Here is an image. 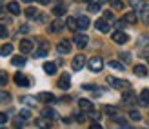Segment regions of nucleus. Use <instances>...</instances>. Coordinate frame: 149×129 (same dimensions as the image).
I'll list each match as a JSON object with an SVG mask.
<instances>
[{
  "mask_svg": "<svg viewBox=\"0 0 149 129\" xmlns=\"http://www.w3.org/2000/svg\"><path fill=\"white\" fill-rule=\"evenodd\" d=\"M87 67H89L93 73H98V71H102V67H104V60H102L100 56H93L91 60H89Z\"/></svg>",
  "mask_w": 149,
  "mask_h": 129,
  "instance_id": "nucleus-1",
  "label": "nucleus"
},
{
  "mask_svg": "<svg viewBox=\"0 0 149 129\" xmlns=\"http://www.w3.org/2000/svg\"><path fill=\"white\" fill-rule=\"evenodd\" d=\"M73 42H74V45H77L78 49H84L86 45H87V42H89V38H87V35H84V33H78V35H74Z\"/></svg>",
  "mask_w": 149,
  "mask_h": 129,
  "instance_id": "nucleus-2",
  "label": "nucleus"
},
{
  "mask_svg": "<svg viewBox=\"0 0 149 129\" xmlns=\"http://www.w3.org/2000/svg\"><path fill=\"white\" fill-rule=\"evenodd\" d=\"M107 84L111 87H116V89H124V87L129 86L125 80H120V78H116V77H107Z\"/></svg>",
  "mask_w": 149,
  "mask_h": 129,
  "instance_id": "nucleus-3",
  "label": "nucleus"
},
{
  "mask_svg": "<svg viewBox=\"0 0 149 129\" xmlns=\"http://www.w3.org/2000/svg\"><path fill=\"white\" fill-rule=\"evenodd\" d=\"M86 62H87V60H86V56L80 53V55H77V56L73 58V69H74V71H80L82 67L86 66Z\"/></svg>",
  "mask_w": 149,
  "mask_h": 129,
  "instance_id": "nucleus-4",
  "label": "nucleus"
},
{
  "mask_svg": "<svg viewBox=\"0 0 149 129\" xmlns=\"http://www.w3.org/2000/svg\"><path fill=\"white\" fill-rule=\"evenodd\" d=\"M56 51L60 53V55H68V53L71 51V42L69 40H60L56 44Z\"/></svg>",
  "mask_w": 149,
  "mask_h": 129,
  "instance_id": "nucleus-5",
  "label": "nucleus"
},
{
  "mask_svg": "<svg viewBox=\"0 0 149 129\" xmlns=\"http://www.w3.org/2000/svg\"><path fill=\"white\" fill-rule=\"evenodd\" d=\"M111 38H113V42H116V44H125L129 40V36L125 35L124 31H115L113 35H111Z\"/></svg>",
  "mask_w": 149,
  "mask_h": 129,
  "instance_id": "nucleus-6",
  "label": "nucleus"
},
{
  "mask_svg": "<svg viewBox=\"0 0 149 129\" xmlns=\"http://www.w3.org/2000/svg\"><path fill=\"white\" fill-rule=\"evenodd\" d=\"M15 84L20 86V87H27L29 86V80L26 75H22V73H15Z\"/></svg>",
  "mask_w": 149,
  "mask_h": 129,
  "instance_id": "nucleus-7",
  "label": "nucleus"
},
{
  "mask_svg": "<svg viewBox=\"0 0 149 129\" xmlns=\"http://www.w3.org/2000/svg\"><path fill=\"white\" fill-rule=\"evenodd\" d=\"M58 87H60V89H69L71 87V77L68 73H64L60 77V80H58Z\"/></svg>",
  "mask_w": 149,
  "mask_h": 129,
  "instance_id": "nucleus-8",
  "label": "nucleus"
},
{
  "mask_svg": "<svg viewBox=\"0 0 149 129\" xmlns=\"http://www.w3.org/2000/svg\"><path fill=\"white\" fill-rule=\"evenodd\" d=\"M35 126L38 129H51L53 127V122H49L47 118H36L35 120Z\"/></svg>",
  "mask_w": 149,
  "mask_h": 129,
  "instance_id": "nucleus-9",
  "label": "nucleus"
},
{
  "mask_svg": "<svg viewBox=\"0 0 149 129\" xmlns=\"http://www.w3.org/2000/svg\"><path fill=\"white\" fill-rule=\"evenodd\" d=\"M96 29H98V31H102V33H109V22L107 20H104V18H100V20H96Z\"/></svg>",
  "mask_w": 149,
  "mask_h": 129,
  "instance_id": "nucleus-10",
  "label": "nucleus"
},
{
  "mask_svg": "<svg viewBox=\"0 0 149 129\" xmlns=\"http://www.w3.org/2000/svg\"><path fill=\"white\" fill-rule=\"evenodd\" d=\"M31 49H33V42L31 40H20V51H22V55L31 53Z\"/></svg>",
  "mask_w": 149,
  "mask_h": 129,
  "instance_id": "nucleus-11",
  "label": "nucleus"
},
{
  "mask_svg": "<svg viewBox=\"0 0 149 129\" xmlns=\"http://www.w3.org/2000/svg\"><path fill=\"white\" fill-rule=\"evenodd\" d=\"M136 11L140 13V20H149V6L147 4H142Z\"/></svg>",
  "mask_w": 149,
  "mask_h": 129,
  "instance_id": "nucleus-12",
  "label": "nucleus"
},
{
  "mask_svg": "<svg viewBox=\"0 0 149 129\" xmlns=\"http://www.w3.org/2000/svg\"><path fill=\"white\" fill-rule=\"evenodd\" d=\"M124 22H127V24H135V22L138 20V15L135 13V11H129V13H125L124 15V18H122Z\"/></svg>",
  "mask_w": 149,
  "mask_h": 129,
  "instance_id": "nucleus-13",
  "label": "nucleus"
},
{
  "mask_svg": "<svg viewBox=\"0 0 149 129\" xmlns=\"http://www.w3.org/2000/svg\"><path fill=\"white\" fill-rule=\"evenodd\" d=\"M36 100H40L44 104H49V102H55V96L51 93H38V98H36Z\"/></svg>",
  "mask_w": 149,
  "mask_h": 129,
  "instance_id": "nucleus-14",
  "label": "nucleus"
},
{
  "mask_svg": "<svg viewBox=\"0 0 149 129\" xmlns=\"http://www.w3.org/2000/svg\"><path fill=\"white\" fill-rule=\"evenodd\" d=\"M11 64H13V66H17V67L26 66V56H24V55H17V56H13V58H11Z\"/></svg>",
  "mask_w": 149,
  "mask_h": 129,
  "instance_id": "nucleus-15",
  "label": "nucleus"
},
{
  "mask_svg": "<svg viewBox=\"0 0 149 129\" xmlns=\"http://www.w3.org/2000/svg\"><path fill=\"white\" fill-rule=\"evenodd\" d=\"M77 24H78L80 31H86V29L89 27V18L87 17H80V18H77Z\"/></svg>",
  "mask_w": 149,
  "mask_h": 129,
  "instance_id": "nucleus-16",
  "label": "nucleus"
},
{
  "mask_svg": "<svg viewBox=\"0 0 149 129\" xmlns=\"http://www.w3.org/2000/svg\"><path fill=\"white\" fill-rule=\"evenodd\" d=\"M138 102H140V105H149V89H144L142 93H140Z\"/></svg>",
  "mask_w": 149,
  "mask_h": 129,
  "instance_id": "nucleus-17",
  "label": "nucleus"
},
{
  "mask_svg": "<svg viewBox=\"0 0 149 129\" xmlns=\"http://www.w3.org/2000/svg\"><path fill=\"white\" fill-rule=\"evenodd\" d=\"M78 105H80L82 111H93V104L89 102V100H86V98H80V100H78Z\"/></svg>",
  "mask_w": 149,
  "mask_h": 129,
  "instance_id": "nucleus-18",
  "label": "nucleus"
},
{
  "mask_svg": "<svg viewBox=\"0 0 149 129\" xmlns=\"http://www.w3.org/2000/svg\"><path fill=\"white\" fill-rule=\"evenodd\" d=\"M44 71H46L47 75H55L56 73V64L55 62H46L44 64Z\"/></svg>",
  "mask_w": 149,
  "mask_h": 129,
  "instance_id": "nucleus-19",
  "label": "nucleus"
},
{
  "mask_svg": "<svg viewBox=\"0 0 149 129\" xmlns=\"http://www.w3.org/2000/svg\"><path fill=\"white\" fill-rule=\"evenodd\" d=\"M42 118H47V120H53V118H56V113H55V109H42Z\"/></svg>",
  "mask_w": 149,
  "mask_h": 129,
  "instance_id": "nucleus-20",
  "label": "nucleus"
},
{
  "mask_svg": "<svg viewBox=\"0 0 149 129\" xmlns=\"http://www.w3.org/2000/svg\"><path fill=\"white\" fill-rule=\"evenodd\" d=\"M7 9H9L11 15H20V6H18V2H9V4H7Z\"/></svg>",
  "mask_w": 149,
  "mask_h": 129,
  "instance_id": "nucleus-21",
  "label": "nucleus"
},
{
  "mask_svg": "<svg viewBox=\"0 0 149 129\" xmlns=\"http://www.w3.org/2000/svg\"><path fill=\"white\" fill-rule=\"evenodd\" d=\"M65 11H68V7L62 6V4L53 7V15H55V17H62V15H65Z\"/></svg>",
  "mask_w": 149,
  "mask_h": 129,
  "instance_id": "nucleus-22",
  "label": "nucleus"
},
{
  "mask_svg": "<svg viewBox=\"0 0 149 129\" xmlns=\"http://www.w3.org/2000/svg\"><path fill=\"white\" fill-rule=\"evenodd\" d=\"M13 53V45L11 44H4L2 47H0V55L2 56H7V55H11Z\"/></svg>",
  "mask_w": 149,
  "mask_h": 129,
  "instance_id": "nucleus-23",
  "label": "nucleus"
},
{
  "mask_svg": "<svg viewBox=\"0 0 149 129\" xmlns=\"http://www.w3.org/2000/svg\"><path fill=\"white\" fill-rule=\"evenodd\" d=\"M62 27H64V20H55L53 24H51V27H49V29H51L53 33H58Z\"/></svg>",
  "mask_w": 149,
  "mask_h": 129,
  "instance_id": "nucleus-24",
  "label": "nucleus"
},
{
  "mask_svg": "<svg viewBox=\"0 0 149 129\" xmlns=\"http://www.w3.org/2000/svg\"><path fill=\"white\" fill-rule=\"evenodd\" d=\"M65 26H68L71 31H77L78 29V24H77V18H73V17H69L68 20H65Z\"/></svg>",
  "mask_w": 149,
  "mask_h": 129,
  "instance_id": "nucleus-25",
  "label": "nucleus"
},
{
  "mask_svg": "<svg viewBox=\"0 0 149 129\" xmlns=\"http://www.w3.org/2000/svg\"><path fill=\"white\" fill-rule=\"evenodd\" d=\"M133 71H135L136 77H146V75H147L146 66H142V64H140V66H135V69H133Z\"/></svg>",
  "mask_w": 149,
  "mask_h": 129,
  "instance_id": "nucleus-26",
  "label": "nucleus"
},
{
  "mask_svg": "<svg viewBox=\"0 0 149 129\" xmlns=\"http://www.w3.org/2000/svg\"><path fill=\"white\" fill-rule=\"evenodd\" d=\"M109 67H113V69H116V71H124V69H125V66H124L122 62H118V60H111V62H109Z\"/></svg>",
  "mask_w": 149,
  "mask_h": 129,
  "instance_id": "nucleus-27",
  "label": "nucleus"
},
{
  "mask_svg": "<svg viewBox=\"0 0 149 129\" xmlns=\"http://www.w3.org/2000/svg\"><path fill=\"white\" fill-rule=\"evenodd\" d=\"M122 100H124V102H127V104H135V102H136V98H135V95H133V93H124Z\"/></svg>",
  "mask_w": 149,
  "mask_h": 129,
  "instance_id": "nucleus-28",
  "label": "nucleus"
},
{
  "mask_svg": "<svg viewBox=\"0 0 149 129\" xmlns=\"http://www.w3.org/2000/svg\"><path fill=\"white\" fill-rule=\"evenodd\" d=\"M87 9L91 11V13H98V11H100V4H98V2H91Z\"/></svg>",
  "mask_w": 149,
  "mask_h": 129,
  "instance_id": "nucleus-29",
  "label": "nucleus"
},
{
  "mask_svg": "<svg viewBox=\"0 0 149 129\" xmlns=\"http://www.w3.org/2000/svg\"><path fill=\"white\" fill-rule=\"evenodd\" d=\"M20 102H22V104H27V105H35V104H36L35 98H29V96H22Z\"/></svg>",
  "mask_w": 149,
  "mask_h": 129,
  "instance_id": "nucleus-30",
  "label": "nucleus"
},
{
  "mask_svg": "<svg viewBox=\"0 0 149 129\" xmlns=\"http://www.w3.org/2000/svg\"><path fill=\"white\" fill-rule=\"evenodd\" d=\"M26 17L27 18H35L36 17V9H35V7H27V9H26Z\"/></svg>",
  "mask_w": 149,
  "mask_h": 129,
  "instance_id": "nucleus-31",
  "label": "nucleus"
},
{
  "mask_svg": "<svg viewBox=\"0 0 149 129\" xmlns=\"http://www.w3.org/2000/svg\"><path fill=\"white\" fill-rule=\"evenodd\" d=\"M9 98H11L9 93H6V91H0V104H2V102H7Z\"/></svg>",
  "mask_w": 149,
  "mask_h": 129,
  "instance_id": "nucleus-32",
  "label": "nucleus"
},
{
  "mask_svg": "<svg viewBox=\"0 0 149 129\" xmlns=\"http://www.w3.org/2000/svg\"><path fill=\"white\" fill-rule=\"evenodd\" d=\"M7 80H9V77H7V73H0V87L7 84Z\"/></svg>",
  "mask_w": 149,
  "mask_h": 129,
  "instance_id": "nucleus-33",
  "label": "nucleus"
},
{
  "mask_svg": "<svg viewBox=\"0 0 149 129\" xmlns=\"http://www.w3.org/2000/svg\"><path fill=\"white\" fill-rule=\"evenodd\" d=\"M104 113H107V115H116V107H113V105H106V107H104Z\"/></svg>",
  "mask_w": 149,
  "mask_h": 129,
  "instance_id": "nucleus-34",
  "label": "nucleus"
},
{
  "mask_svg": "<svg viewBox=\"0 0 149 129\" xmlns=\"http://www.w3.org/2000/svg\"><path fill=\"white\" fill-rule=\"evenodd\" d=\"M147 44H149V36H142V38L138 40V47H146Z\"/></svg>",
  "mask_w": 149,
  "mask_h": 129,
  "instance_id": "nucleus-35",
  "label": "nucleus"
},
{
  "mask_svg": "<svg viewBox=\"0 0 149 129\" xmlns=\"http://www.w3.org/2000/svg\"><path fill=\"white\" fill-rule=\"evenodd\" d=\"M129 4H131L133 7H135V9H138V7H140V6H142L144 2H142V0H129Z\"/></svg>",
  "mask_w": 149,
  "mask_h": 129,
  "instance_id": "nucleus-36",
  "label": "nucleus"
},
{
  "mask_svg": "<svg viewBox=\"0 0 149 129\" xmlns=\"http://www.w3.org/2000/svg\"><path fill=\"white\" fill-rule=\"evenodd\" d=\"M111 6H113L115 9H122V7H124V4L120 2V0H113V2H111Z\"/></svg>",
  "mask_w": 149,
  "mask_h": 129,
  "instance_id": "nucleus-37",
  "label": "nucleus"
},
{
  "mask_svg": "<svg viewBox=\"0 0 149 129\" xmlns=\"http://www.w3.org/2000/svg\"><path fill=\"white\" fill-rule=\"evenodd\" d=\"M129 116H131L133 120H140V118H142V115H140L138 111H131V113H129Z\"/></svg>",
  "mask_w": 149,
  "mask_h": 129,
  "instance_id": "nucleus-38",
  "label": "nucleus"
},
{
  "mask_svg": "<svg viewBox=\"0 0 149 129\" xmlns=\"http://www.w3.org/2000/svg\"><path fill=\"white\" fill-rule=\"evenodd\" d=\"M6 36H7V27L0 26V38H6Z\"/></svg>",
  "mask_w": 149,
  "mask_h": 129,
  "instance_id": "nucleus-39",
  "label": "nucleus"
},
{
  "mask_svg": "<svg viewBox=\"0 0 149 129\" xmlns=\"http://www.w3.org/2000/svg\"><path fill=\"white\" fill-rule=\"evenodd\" d=\"M115 17H113V13L111 11H104V20H113Z\"/></svg>",
  "mask_w": 149,
  "mask_h": 129,
  "instance_id": "nucleus-40",
  "label": "nucleus"
},
{
  "mask_svg": "<svg viewBox=\"0 0 149 129\" xmlns=\"http://www.w3.org/2000/svg\"><path fill=\"white\" fill-rule=\"evenodd\" d=\"M120 58L125 60V62H131V55H129V53H120Z\"/></svg>",
  "mask_w": 149,
  "mask_h": 129,
  "instance_id": "nucleus-41",
  "label": "nucleus"
},
{
  "mask_svg": "<svg viewBox=\"0 0 149 129\" xmlns=\"http://www.w3.org/2000/svg\"><path fill=\"white\" fill-rule=\"evenodd\" d=\"M20 116L22 118H29V116H31V113H29V109H22L20 111Z\"/></svg>",
  "mask_w": 149,
  "mask_h": 129,
  "instance_id": "nucleus-42",
  "label": "nucleus"
},
{
  "mask_svg": "<svg viewBox=\"0 0 149 129\" xmlns=\"http://www.w3.org/2000/svg\"><path fill=\"white\" fill-rule=\"evenodd\" d=\"M89 116H91L93 120H98V118H100V113H96V111H89Z\"/></svg>",
  "mask_w": 149,
  "mask_h": 129,
  "instance_id": "nucleus-43",
  "label": "nucleus"
},
{
  "mask_svg": "<svg viewBox=\"0 0 149 129\" xmlns=\"http://www.w3.org/2000/svg\"><path fill=\"white\" fill-rule=\"evenodd\" d=\"M74 118H77L78 122H84V120H86V116L82 115V113H77V115H74Z\"/></svg>",
  "mask_w": 149,
  "mask_h": 129,
  "instance_id": "nucleus-44",
  "label": "nucleus"
},
{
  "mask_svg": "<svg viewBox=\"0 0 149 129\" xmlns=\"http://www.w3.org/2000/svg\"><path fill=\"white\" fill-rule=\"evenodd\" d=\"M7 122V116H6V113H0V124H6Z\"/></svg>",
  "mask_w": 149,
  "mask_h": 129,
  "instance_id": "nucleus-45",
  "label": "nucleus"
},
{
  "mask_svg": "<svg viewBox=\"0 0 149 129\" xmlns=\"http://www.w3.org/2000/svg\"><path fill=\"white\" fill-rule=\"evenodd\" d=\"M20 33H29V27L27 26H22L20 27Z\"/></svg>",
  "mask_w": 149,
  "mask_h": 129,
  "instance_id": "nucleus-46",
  "label": "nucleus"
},
{
  "mask_svg": "<svg viewBox=\"0 0 149 129\" xmlns=\"http://www.w3.org/2000/svg\"><path fill=\"white\" fill-rule=\"evenodd\" d=\"M89 129H102V126L100 124H91V127H89Z\"/></svg>",
  "mask_w": 149,
  "mask_h": 129,
  "instance_id": "nucleus-47",
  "label": "nucleus"
},
{
  "mask_svg": "<svg viewBox=\"0 0 149 129\" xmlns=\"http://www.w3.org/2000/svg\"><path fill=\"white\" fill-rule=\"evenodd\" d=\"M36 2L42 4V6H47V4H49V0H36Z\"/></svg>",
  "mask_w": 149,
  "mask_h": 129,
  "instance_id": "nucleus-48",
  "label": "nucleus"
},
{
  "mask_svg": "<svg viewBox=\"0 0 149 129\" xmlns=\"http://www.w3.org/2000/svg\"><path fill=\"white\" fill-rule=\"evenodd\" d=\"M15 127H22V120H17V122H15Z\"/></svg>",
  "mask_w": 149,
  "mask_h": 129,
  "instance_id": "nucleus-49",
  "label": "nucleus"
},
{
  "mask_svg": "<svg viewBox=\"0 0 149 129\" xmlns=\"http://www.w3.org/2000/svg\"><path fill=\"white\" fill-rule=\"evenodd\" d=\"M118 129H136V127H131V126H124V127H118Z\"/></svg>",
  "mask_w": 149,
  "mask_h": 129,
  "instance_id": "nucleus-50",
  "label": "nucleus"
},
{
  "mask_svg": "<svg viewBox=\"0 0 149 129\" xmlns=\"http://www.w3.org/2000/svg\"><path fill=\"white\" fill-rule=\"evenodd\" d=\"M22 2H26V4H29V2H33V0H22Z\"/></svg>",
  "mask_w": 149,
  "mask_h": 129,
  "instance_id": "nucleus-51",
  "label": "nucleus"
},
{
  "mask_svg": "<svg viewBox=\"0 0 149 129\" xmlns=\"http://www.w3.org/2000/svg\"><path fill=\"white\" fill-rule=\"evenodd\" d=\"M84 2H87V4H91V2H95V0H84Z\"/></svg>",
  "mask_w": 149,
  "mask_h": 129,
  "instance_id": "nucleus-52",
  "label": "nucleus"
},
{
  "mask_svg": "<svg viewBox=\"0 0 149 129\" xmlns=\"http://www.w3.org/2000/svg\"><path fill=\"white\" fill-rule=\"evenodd\" d=\"M98 2H102V4H104V2H107V0H98Z\"/></svg>",
  "mask_w": 149,
  "mask_h": 129,
  "instance_id": "nucleus-53",
  "label": "nucleus"
},
{
  "mask_svg": "<svg viewBox=\"0 0 149 129\" xmlns=\"http://www.w3.org/2000/svg\"><path fill=\"white\" fill-rule=\"evenodd\" d=\"M147 60H149V55H147Z\"/></svg>",
  "mask_w": 149,
  "mask_h": 129,
  "instance_id": "nucleus-54",
  "label": "nucleus"
},
{
  "mask_svg": "<svg viewBox=\"0 0 149 129\" xmlns=\"http://www.w3.org/2000/svg\"><path fill=\"white\" fill-rule=\"evenodd\" d=\"M0 2H2V0H0Z\"/></svg>",
  "mask_w": 149,
  "mask_h": 129,
  "instance_id": "nucleus-55",
  "label": "nucleus"
}]
</instances>
